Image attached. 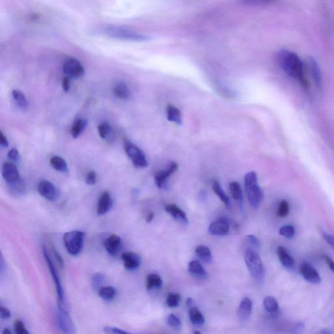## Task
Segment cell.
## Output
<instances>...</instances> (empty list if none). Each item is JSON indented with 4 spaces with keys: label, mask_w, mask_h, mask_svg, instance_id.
Instances as JSON below:
<instances>
[{
    "label": "cell",
    "mask_w": 334,
    "mask_h": 334,
    "mask_svg": "<svg viewBox=\"0 0 334 334\" xmlns=\"http://www.w3.org/2000/svg\"><path fill=\"white\" fill-rule=\"evenodd\" d=\"M278 61L286 74L298 80L304 87H307L308 83L305 78L304 64L298 56L293 52L282 50L278 53Z\"/></svg>",
    "instance_id": "1"
},
{
    "label": "cell",
    "mask_w": 334,
    "mask_h": 334,
    "mask_svg": "<svg viewBox=\"0 0 334 334\" xmlns=\"http://www.w3.org/2000/svg\"><path fill=\"white\" fill-rule=\"evenodd\" d=\"M245 187L251 206L253 208H258L264 199V193L257 183V176L255 172H249L245 174Z\"/></svg>",
    "instance_id": "2"
},
{
    "label": "cell",
    "mask_w": 334,
    "mask_h": 334,
    "mask_svg": "<svg viewBox=\"0 0 334 334\" xmlns=\"http://www.w3.org/2000/svg\"><path fill=\"white\" fill-rule=\"evenodd\" d=\"M244 259L247 269L253 279L259 283H262L265 279V269L257 251L251 249H246Z\"/></svg>",
    "instance_id": "3"
},
{
    "label": "cell",
    "mask_w": 334,
    "mask_h": 334,
    "mask_svg": "<svg viewBox=\"0 0 334 334\" xmlns=\"http://www.w3.org/2000/svg\"><path fill=\"white\" fill-rule=\"evenodd\" d=\"M103 32L109 37L126 41H147L150 39L148 36L120 26H108Z\"/></svg>",
    "instance_id": "4"
},
{
    "label": "cell",
    "mask_w": 334,
    "mask_h": 334,
    "mask_svg": "<svg viewBox=\"0 0 334 334\" xmlns=\"http://www.w3.org/2000/svg\"><path fill=\"white\" fill-rule=\"evenodd\" d=\"M84 234L79 230L66 232L63 236V242L67 251L72 256H76L83 247Z\"/></svg>",
    "instance_id": "5"
},
{
    "label": "cell",
    "mask_w": 334,
    "mask_h": 334,
    "mask_svg": "<svg viewBox=\"0 0 334 334\" xmlns=\"http://www.w3.org/2000/svg\"><path fill=\"white\" fill-rule=\"evenodd\" d=\"M43 255L45 257L46 262H47L48 266H49L50 273L52 278H53L54 283H55L56 291L57 297V304H58V308H65V294L63 291L62 285H61L60 278L55 264H53L51 257H50L49 253L45 247L43 248Z\"/></svg>",
    "instance_id": "6"
},
{
    "label": "cell",
    "mask_w": 334,
    "mask_h": 334,
    "mask_svg": "<svg viewBox=\"0 0 334 334\" xmlns=\"http://www.w3.org/2000/svg\"><path fill=\"white\" fill-rule=\"evenodd\" d=\"M124 149L134 166L141 168L148 167V163L146 158L145 153L139 147L126 139L124 141Z\"/></svg>",
    "instance_id": "7"
},
{
    "label": "cell",
    "mask_w": 334,
    "mask_h": 334,
    "mask_svg": "<svg viewBox=\"0 0 334 334\" xmlns=\"http://www.w3.org/2000/svg\"><path fill=\"white\" fill-rule=\"evenodd\" d=\"M56 320L61 334H76L75 325L66 308H58Z\"/></svg>",
    "instance_id": "8"
},
{
    "label": "cell",
    "mask_w": 334,
    "mask_h": 334,
    "mask_svg": "<svg viewBox=\"0 0 334 334\" xmlns=\"http://www.w3.org/2000/svg\"><path fill=\"white\" fill-rule=\"evenodd\" d=\"M63 71L67 76L70 78H80L84 75V68L78 59L71 57L65 61Z\"/></svg>",
    "instance_id": "9"
},
{
    "label": "cell",
    "mask_w": 334,
    "mask_h": 334,
    "mask_svg": "<svg viewBox=\"0 0 334 334\" xmlns=\"http://www.w3.org/2000/svg\"><path fill=\"white\" fill-rule=\"evenodd\" d=\"M300 273L306 281L312 284H319L321 282V277L317 270L312 266L310 263L303 262L300 265Z\"/></svg>",
    "instance_id": "10"
},
{
    "label": "cell",
    "mask_w": 334,
    "mask_h": 334,
    "mask_svg": "<svg viewBox=\"0 0 334 334\" xmlns=\"http://www.w3.org/2000/svg\"><path fill=\"white\" fill-rule=\"evenodd\" d=\"M38 192L42 197L50 201H55L58 198V191L51 182L43 180L38 185Z\"/></svg>",
    "instance_id": "11"
},
{
    "label": "cell",
    "mask_w": 334,
    "mask_h": 334,
    "mask_svg": "<svg viewBox=\"0 0 334 334\" xmlns=\"http://www.w3.org/2000/svg\"><path fill=\"white\" fill-rule=\"evenodd\" d=\"M229 232V224L227 220L220 218L214 221L208 228L209 234L213 236H226Z\"/></svg>",
    "instance_id": "12"
},
{
    "label": "cell",
    "mask_w": 334,
    "mask_h": 334,
    "mask_svg": "<svg viewBox=\"0 0 334 334\" xmlns=\"http://www.w3.org/2000/svg\"><path fill=\"white\" fill-rule=\"evenodd\" d=\"M1 174L7 184H10L20 180L18 168L13 163L7 162L3 165Z\"/></svg>",
    "instance_id": "13"
},
{
    "label": "cell",
    "mask_w": 334,
    "mask_h": 334,
    "mask_svg": "<svg viewBox=\"0 0 334 334\" xmlns=\"http://www.w3.org/2000/svg\"><path fill=\"white\" fill-rule=\"evenodd\" d=\"M178 168L177 163L172 162L166 169L157 172L155 174L154 178L155 184H156L157 187L159 189H161L164 186L167 180L171 176V174L174 173L178 170Z\"/></svg>",
    "instance_id": "14"
},
{
    "label": "cell",
    "mask_w": 334,
    "mask_h": 334,
    "mask_svg": "<svg viewBox=\"0 0 334 334\" xmlns=\"http://www.w3.org/2000/svg\"><path fill=\"white\" fill-rule=\"evenodd\" d=\"M125 268L127 270H134L137 269L141 264V258L137 253L133 252L124 253L122 255Z\"/></svg>",
    "instance_id": "15"
},
{
    "label": "cell",
    "mask_w": 334,
    "mask_h": 334,
    "mask_svg": "<svg viewBox=\"0 0 334 334\" xmlns=\"http://www.w3.org/2000/svg\"><path fill=\"white\" fill-rule=\"evenodd\" d=\"M253 304L249 297H244L241 300V304L238 309V317L241 321H246L248 320L252 314Z\"/></svg>",
    "instance_id": "16"
},
{
    "label": "cell",
    "mask_w": 334,
    "mask_h": 334,
    "mask_svg": "<svg viewBox=\"0 0 334 334\" xmlns=\"http://www.w3.org/2000/svg\"><path fill=\"white\" fill-rule=\"evenodd\" d=\"M105 247L109 254L115 256L122 247V240L116 235L110 236L105 241Z\"/></svg>",
    "instance_id": "17"
},
{
    "label": "cell",
    "mask_w": 334,
    "mask_h": 334,
    "mask_svg": "<svg viewBox=\"0 0 334 334\" xmlns=\"http://www.w3.org/2000/svg\"><path fill=\"white\" fill-rule=\"evenodd\" d=\"M112 205V200L109 192H103L100 196L97 203V214L102 216L110 210Z\"/></svg>",
    "instance_id": "18"
},
{
    "label": "cell",
    "mask_w": 334,
    "mask_h": 334,
    "mask_svg": "<svg viewBox=\"0 0 334 334\" xmlns=\"http://www.w3.org/2000/svg\"><path fill=\"white\" fill-rule=\"evenodd\" d=\"M277 254L280 262L287 269H292L295 266L293 257L288 252L287 249L283 246H279L277 249Z\"/></svg>",
    "instance_id": "19"
},
{
    "label": "cell",
    "mask_w": 334,
    "mask_h": 334,
    "mask_svg": "<svg viewBox=\"0 0 334 334\" xmlns=\"http://www.w3.org/2000/svg\"><path fill=\"white\" fill-rule=\"evenodd\" d=\"M189 272L192 276L200 279H206L208 273L199 260H192L189 264Z\"/></svg>",
    "instance_id": "20"
},
{
    "label": "cell",
    "mask_w": 334,
    "mask_h": 334,
    "mask_svg": "<svg viewBox=\"0 0 334 334\" xmlns=\"http://www.w3.org/2000/svg\"><path fill=\"white\" fill-rule=\"evenodd\" d=\"M165 210L168 214L171 215L176 220L179 221L180 222L184 223H188L187 215L183 210L176 204L167 205Z\"/></svg>",
    "instance_id": "21"
},
{
    "label": "cell",
    "mask_w": 334,
    "mask_h": 334,
    "mask_svg": "<svg viewBox=\"0 0 334 334\" xmlns=\"http://www.w3.org/2000/svg\"><path fill=\"white\" fill-rule=\"evenodd\" d=\"M167 118L170 122L178 125L182 124V115L178 108L173 105H168L166 109Z\"/></svg>",
    "instance_id": "22"
},
{
    "label": "cell",
    "mask_w": 334,
    "mask_h": 334,
    "mask_svg": "<svg viewBox=\"0 0 334 334\" xmlns=\"http://www.w3.org/2000/svg\"><path fill=\"white\" fill-rule=\"evenodd\" d=\"M198 258L205 264H210L212 260V255L210 249L205 245H199L195 249Z\"/></svg>",
    "instance_id": "23"
},
{
    "label": "cell",
    "mask_w": 334,
    "mask_h": 334,
    "mask_svg": "<svg viewBox=\"0 0 334 334\" xmlns=\"http://www.w3.org/2000/svg\"><path fill=\"white\" fill-rule=\"evenodd\" d=\"M263 306L265 310L270 314H275L279 311V304L277 299L271 296L265 297L263 299Z\"/></svg>",
    "instance_id": "24"
},
{
    "label": "cell",
    "mask_w": 334,
    "mask_h": 334,
    "mask_svg": "<svg viewBox=\"0 0 334 334\" xmlns=\"http://www.w3.org/2000/svg\"><path fill=\"white\" fill-rule=\"evenodd\" d=\"M98 295L103 300L109 302V301L114 299V297H116L117 291L112 286H105V287H101L98 290Z\"/></svg>",
    "instance_id": "25"
},
{
    "label": "cell",
    "mask_w": 334,
    "mask_h": 334,
    "mask_svg": "<svg viewBox=\"0 0 334 334\" xmlns=\"http://www.w3.org/2000/svg\"><path fill=\"white\" fill-rule=\"evenodd\" d=\"M88 125V120L86 119L78 118L73 125L71 134L73 138L76 139L79 137L85 130Z\"/></svg>",
    "instance_id": "26"
},
{
    "label": "cell",
    "mask_w": 334,
    "mask_h": 334,
    "mask_svg": "<svg viewBox=\"0 0 334 334\" xmlns=\"http://www.w3.org/2000/svg\"><path fill=\"white\" fill-rule=\"evenodd\" d=\"M114 94L119 99L128 100L130 99V93L128 86L123 82H119L113 88Z\"/></svg>",
    "instance_id": "27"
},
{
    "label": "cell",
    "mask_w": 334,
    "mask_h": 334,
    "mask_svg": "<svg viewBox=\"0 0 334 334\" xmlns=\"http://www.w3.org/2000/svg\"><path fill=\"white\" fill-rule=\"evenodd\" d=\"M50 163L53 168L57 171L67 173L68 172V167L66 161L62 157L54 156L51 159Z\"/></svg>",
    "instance_id": "28"
},
{
    "label": "cell",
    "mask_w": 334,
    "mask_h": 334,
    "mask_svg": "<svg viewBox=\"0 0 334 334\" xmlns=\"http://www.w3.org/2000/svg\"><path fill=\"white\" fill-rule=\"evenodd\" d=\"M189 316L191 323L194 325L201 326L204 324V316L197 308L192 307L189 308Z\"/></svg>",
    "instance_id": "29"
},
{
    "label": "cell",
    "mask_w": 334,
    "mask_h": 334,
    "mask_svg": "<svg viewBox=\"0 0 334 334\" xmlns=\"http://www.w3.org/2000/svg\"><path fill=\"white\" fill-rule=\"evenodd\" d=\"M310 71L312 75L314 78L315 83L316 87L321 88L322 87V77L320 74L319 67L314 59H310Z\"/></svg>",
    "instance_id": "30"
},
{
    "label": "cell",
    "mask_w": 334,
    "mask_h": 334,
    "mask_svg": "<svg viewBox=\"0 0 334 334\" xmlns=\"http://www.w3.org/2000/svg\"><path fill=\"white\" fill-rule=\"evenodd\" d=\"M212 189L216 195L220 198L221 201L225 204L226 207L229 206L230 200L228 196L226 195L225 192L223 191L221 187L220 184L218 180H214L212 182Z\"/></svg>",
    "instance_id": "31"
},
{
    "label": "cell",
    "mask_w": 334,
    "mask_h": 334,
    "mask_svg": "<svg viewBox=\"0 0 334 334\" xmlns=\"http://www.w3.org/2000/svg\"><path fill=\"white\" fill-rule=\"evenodd\" d=\"M12 95L13 99H14L15 102L19 108L20 109H27L28 106V100L22 91L18 90H13Z\"/></svg>",
    "instance_id": "32"
},
{
    "label": "cell",
    "mask_w": 334,
    "mask_h": 334,
    "mask_svg": "<svg viewBox=\"0 0 334 334\" xmlns=\"http://www.w3.org/2000/svg\"><path fill=\"white\" fill-rule=\"evenodd\" d=\"M162 285V279L157 274H151L147 276V288L148 290L160 289Z\"/></svg>",
    "instance_id": "33"
},
{
    "label": "cell",
    "mask_w": 334,
    "mask_h": 334,
    "mask_svg": "<svg viewBox=\"0 0 334 334\" xmlns=\"http://www.w3.org/2000/svg\"><path fill=\"white\" fill-rule=\"evenodd\" d=\"M230 190L231 192L232 197L236 201L241 202L242 201V191H241V186L239 182H232L230 184Z\"/></svg>",
    "instance_id": "34"
},
{
    "label": "cell",
    "mask_w": 334,
    "mask_h": 334,
    "mask_svg": "<svg viewBox=\"0 0 334 334\" xmlns=\"http://www.w3.org/2000/svg\"><path fill=\"white\" fill-rule=\"evenodd\" d=\"M112 132V128L108 122H103L98 126V132L103 139H107Z\"/></svg>",
    "instance_id": "35"
},
{
    "label": "cell",
    "mask_w": 334,
    "mask_h": 334,
    "mask_svg": "<svg viewBox=\"0 0 334 334\" xmlns=\"http://www.w3.org/2000/svg\"><path fill=\"white\" fill-rule=\"evenodd\" d=\"M180 299V295L177 293H170L167 296V304L169 308H177L179 306Z\"/></svg>",
    "instance_id": "36"
},
{
    "label": "cell",
    "mask_w": 334,
    "mask_h": 334,
    "mask_svg": "<svg viewBox=\"0 0 334 334\" xmlns=\"http://www.w3.org/2000/svg\"><path fill=\"white\" fill-rule=\"evenodd\" d=\"M295 228L291 224H286L281 226L279 230V235L287 239L293 238L295 235Z\"/></svg>",
    "instance_id": "37"
},
{
    "label": "cell",
    "mask_w": 334,
    "mask_h": 334,
    "mask_svg": "<svg viewBox=\"0 0 334 334\" xmlns=\"http://www.w3.org/2000/svg\"><path fill=\"white\" fill-rule=\"evenodd\" d=\"M105 276L101 273H96L92 278V286L93 289L99 290L102 287L101 285L104 283Z\"/></svg>",
    "instance_id": "38"
},
{
    "label": "cell",
    "mask_w": 334,
    "mask_h": 334,
    "mask_svg": "<svg viewBox=\"0 0 334 334\" xmlns=\"http://www.w3.org/2000/svg\"><path fill=\"white\" fill-rule=\"evenodd\" d=\"M167 324L174 329L179 330L182 327V321L175 315H169L167 317Z\"/></svg>",
    "instance_id": "39"
},
{
    "label": "cell",
    "mask_w": 334,
    "mask_h": 334,
    "mask_svg": "<svg viewBox=\"0 0 334 334\" xmlns=\"http://www.w3.org/2000/svg\"><path fill=\"white\" fill-rule=\"evenodd\" d=\"M289 204L285 200H283L280 202L278 207V216L280 218H285L289 213Z\"/></svg>",
    "instance_id": "40"
},
{
    "label": "cell",
    "mask_w": 334,
    "mask_h": 334,
    "mask_svg": "<svg viewBox=\"0 0 334 334\" xmlns=\"http://www.w3.org/2000/svg\"><path fill=\"white\" fill-rule=\"evenodd\" d=\"M10 190L16 195H22L23 192L25 191V187L24 182L21 181L20 180L18 181L14 182V183L8 184Z\"/></svg>",
    "instance_id": "41"
},
{
    "label": "cell",
    "mask_w": 334,
    "mask_h": 334,
    "mask_svg": "<svg viewBox=\"0 0 334 334\" xmlns=\"http://www.w3.org/2000/svg\"><path fill=\"white\" fill-rule=\"evenodd\" d=\"M245 243H246V244H248L249 246L247 249H251L257 251V249H259V247H260V242H259L258 239L253 235L247 236Z\"/></svg>",
    "instance_id": "42"
},
{
    "label": "cell",
    "mask_w": 334,
    "mask_h": 334,
    "mask_svg": "<svg viewBox=\"0 0 334 334\" xmlns=\"http://www.w3.org/2000/svg\"><path fill=\"white\" fill-rule=\"evenodd\" d=\"M14 332L15 334H30L25 326L24 322L20 320H15L14 323Z\"/></svg>",
    "instance_id": "43"
},
{
    "label": "cell",
    "mask_w": 334,
    "mask_h": 334,
    "mask_svg": "<svg viewBox=\"0 0 334 334\" xmlns=\"http://www.w3.org/2000/svg\"><path fill=\"white\" fill-rule=\"evenodd\" d=\"M104 332L106 334H130L125 330L114 326H106L104 328Z\"/></svg>",
    "instance_id": "44"
},
{
    "label": "cell",
    "mask_w": 334,
    "mask_h": 334,
    "mask_svg": "<svg viewBox=\"0 0 334 334\" xmlns=\"http://www.w3.org/2000/svg\"><path fill=\"white\" fill-rule=\"evenodd\" d=\"M7 156H8L9 159H11L13 162L19 163V161H20V153H19L18 149L16 148L10 149L8 152V154H7Z\"/></svg>",
    "instance_id": "45"
},
{
    "label": "cell",
    "mask_w": 334,
    "mask_h": 334,
    "mask_svg": "<svg viewBox=\"0 0 334 334\" xmlns=\"http://www.w3.org/2000/svg\"><path fill=\"white\" fill-rule=\"evenodd\" d=\"M97 180V174L95 171H90L88 172L86 177V183L88 186L94 185L96 183Z\"/></svg>",
    "instance_id": "46"
},
{
    "label": "cell",
    "mask_w": 334,
    "mask_h": 334,
    "mask_svg": "<svg viewBox=\"0 0 334 334\" xmlns=\"http://www.w3.org/2000/svg\"><path fill=\"white\" fill-rule=\"evenodd\" d=\"M0 315L2 319H8L11 317V312L6 307L1 305L0 306Z\"/></svg>",
    "instance_id": "47"
},
{
    "label": "cell",
    "mask_w": 334,
    "mask_h": 334,
    "mask_svg": "<svg viewBox=\"0 0 334 334\" xmlns=\"http://www.w3.org/2000/svg\"><path fill=\"white\" fill-rule=\"evenodd\" d=\"M322 237L326 242L334 249V236L328 235L325 232H322Z\"/></svg>",
    "instance_id": "48"
},
{
    "label": "cell",
    "mask_w": 334,
    "mask_h": 334,
    "mask_svg": "<svg viewBox=\"0 0 334 334\" xmlns=\"http://www.w3.org/2000/svg\"><path fill=\"white\" fill-rule=\"evenodd\" d=\"M71 81H72V78L66 76L63 78L62 80V87L65 92H68L70 89Z\"/></svg>",
    "instance_id": "49"
},
{
    "label": "cell",
    "mask_w": 334,
    "mask_h": 334,
    "mask_svg": "<svg viewBox=\"0 0 334 334\" xmlns=\"http://www.w3.org/2000/svg\"><path fill=\"white\" fill-rule=\"evenodd\" d=\"M323 258L325 260L326 262L327 263L328 267L331 271L334 273V261L332 260L329 256L326 255H323Z\"/></svg>",
    "instance_id": "50"
},
{
    "label": "cell",
    "mask_w": 334,
    "mask_h": 334,
    "mask_svg": "<svg viewBox=\"0 0 334 334\" xmlns=\"http://www.w3.org/2000/svg\"><path fill=\"white\" fill-rule=\"evenodd\" d=\"M0 143H1V147L3 148L9 147V142L2 131L0 132Z\"/></svg>",
    "instance_id": "51"
},
{
    "label": "cell",
    "mask_w": 334,
    "mask_h": 334,
    "mask_svg": "<svg viewBox=\"0 0 334 334\" xmlns=\"http://www.w3.org/2000/svg\"><path fill=\"white\" fill-rule=\"evenodd\" d=\"M304 323L298 322V323L296 324L295 327L294 328V332H295L296 334L301 333V332H302V330H304Z\"/></svg>",
    "instance_id": "52"
},
{
    "label": "cell",
    "mask_w": 334,
    "mask_h": 334,
    "mask_svg": "<svg viewBox=\"0 0 334 334\" xmlns=\"http://www.w3.org/2000/svg\"><path fill=\"white\" fill-rule=\"evenodd\" d=\"M54 253H55V256H56V260L57 261V262H58V264L59 266L61 267H63V260L62 258H61V257L60 255H59V253L57 252L56 251L54 250Z\"/></svg>",
    "instance_id": "53"
},
{
    "label": "cell",
    "mask_w": 334,
    "mask_h": 334,
    "mask_svg": "<svg viewBox=\"0 0 334 334\" xmlns=\"http://www.w3.org/2000/svg\"><path fill=\"white\" fill-rule=\"evenodd\" d=\"M153 218H154V214H153L152 212H149L147 216V219H146V221H147V223H150L151 221L153 220Z\"/></svg>",
    "instance_id": "54"
},
{
    "label": "cell",
    "mask_w": 334,
    "mask_h": 334,
    "mask_svg": "<svg viewBox=\"0 0 334 334\" xmlns=\"http://www.w3.org/2000/svg\"><path fill=\"white\" fill-rule=\"evenodd\" d=\"M193 299L191 298V297H189V298H188L187 299V306L189 307V308H192L193 307Z\"/></svg>",
    "instance_id": "55"
},
{
    "label": "cell",
    "mask_w": 334,
    "mask_h": 334,
    "mask_svg": "<svg viewBox=\"0 0 334 334\" xmlns=\"http://www.w3.org/2000/svg\"><path fill=\"white\" fill-rule=\"evenodd\" d=\"M2 334H12V332H11V330L9 329V328H4V330H3Z\"/></svg>",
    "instance_id": "56"
},
{
    "label": "cell",
    "mask_w": 334,
    "mask_h": 334,
    "mask_svg": "<svg viewBox=\"0 0 334 334\" xmlns=\"http://www.w3.org/2000/svg\"><path fill=\"white\" fill-rule=\"evenodd\" d=\"M194 334H201V333L199 331H195V332H194Z\"/></svg>",
    "instance_id": "57"
},
{
    "label": "cell",
    "mask_w": 334,
    "mask_h": 334,
    "mask_svg": "<svg viewBox=\"0 0 334 334\" xmlns=\"http://www.w3.org/2000/svg\"><path fill=\"white\" fill-rule=\"evenodd\" d=\"M324 334H326V332H324ZM329 334V333H328V332H327V333H326V334Z\"/></svg>",
    "instance_id": "58"
}]
</instances>
